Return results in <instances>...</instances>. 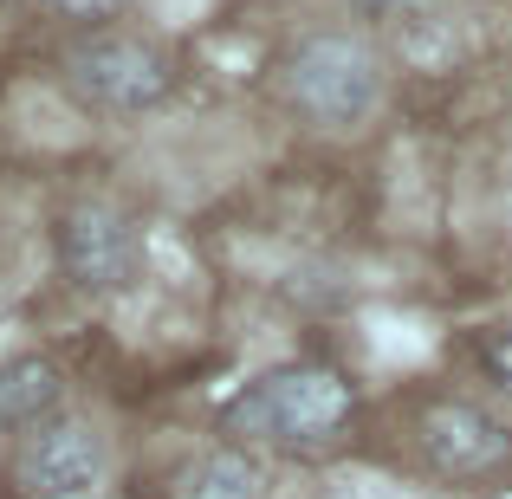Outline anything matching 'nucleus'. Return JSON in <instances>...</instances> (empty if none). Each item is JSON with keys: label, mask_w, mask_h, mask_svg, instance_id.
Segmentation results:
<instances>
[{"label": "nucleus", "mask_w": 512, "mask_h": 499, "mask_svg": "<svg viewBox=\"0 0 512 499\" xmlns=\"http://www.w3.org/2000/svg\"><path fill=\"white\" fill-rule=\"evenodd\" d=\"M59 78L78 104L104 117H143L169 98L175 85V65L156 39H137V33H85L65 46L59 59Z\"/></svg>", "instance_id": "nucleus-3"}, {"label": "nucleus", "mask_w": 512, "mask_h": 499, "mask_svg": "<svg viewBox=\"0 0 512 499\" xmlns=\"http://www.w3.org/2000/svg\"><path fill=\"white\" fill-rule=\"evenodd\" d=\"M350 409V383L325 363H279V370H260L234 402H227V435L234 441H260V448H325V441L344 435Z\"/></svg>", "instance_id": "nucleus-1"}, {"label": "nucleus", "mask_w": 512, "mask_h": 499, "mask_svg": "<svg viewBox=\"0 0 512 499\" xmlns=\"http://www.w3.org/2000/svg\"><path fill=\"white\" fill-rule=\"evenodd\" d=\"M59 273L72 279L91 299H111V292H130L143 279V227L130 221L111 201H78V208L59 214Z\"/></svg>", "instance_id": "nucleus-4"}, {"label": "nucleus", "mask_w": 512, "mask_h": 499, "mask_svg": "<svg viewBox=\"0 0 512 499\" xmlns=\"http://www.w3.org/2000/svg\"><path fill=\"white\" fill-rule=\"evenodd\" d=\"M480 363H487V376L512 396V325H500V331H487V344H480Z\"/></svg>", "instance_id": "nucleus-9"}, {"label": "nucleus", "mask_w": 512, "mask_h": 499, "mask_svg": "<svg viewBox=\"0 0 512 499\" xmlns=\"http://www.w3.org/2000/svg\"><path fill=\"white\" fill-rule=\"evenodd\" d=\"M65 396V376L52 357H13L0 363V428H39L52 422Z\"/></svg>", "instance_id": "nucleus-8"}, {"label": "nucleus", "mask_w": 512, "mask_h": 499, "mask_svg": "<svg viewBox=\"0 0 512 499\" xmlns=\"http://www.w3.org/2000/svg\"><path fill=\"white\" fill-rule=\"evenodd\" d=\"M169 499H266V467L247 448H208L175 467Z\"/></svg>", "instance_id": "nucleus-7"}, {"label": "nucleus", "mask_w": 512, "mask_h": 499, "mask_svg": "<svg viewBox=\"0 0 512 499\" xmlns=\"http://www.w3.org/2000/svg\"><path fill=\"white\" fill-rule=\"evenodd\" d=\"M292 111L325 130H350L383 104V52L363 33H312L279 65Z\"/></svg>", "instance_id": "nucleus-2"}, {"label": "nucleus", "mask_w": 512, "mask_h": 499, "mask_svg": "<svg viewBox=\"0 0 512 499\" xmlns=\"http://www.w3.org/2000/svg\"><path fill=\"white\" fill-rule=\"evenodd\" d=\"M415 435H422L428 467H435V474H454V480L493 474L500 461H512V435L480 402H435V409L415 422Z\"/></svg>", "instance_id": "nucleus-6"}, {"label": "nucleus", "mask_w": 512, "mask_h": 499, "mask_svg": "<svg viewBox=\"0 0 512 499\" xmlns=\"http://www.w3.org/2000/svg\"><path fill=\"white\" fill-rule=\"evenodd\" d=\"M325 499H402V493H389V487H357V480H350V487H331Z\"/></svg>", "instance_id": "nucleus-12"}, {"label": "nucleus", "mask_w": 512, "mask_h": 499, "mask_svg": "<svg viewBox=\"0 0 512 499\" xmlns=\"http://www.w3.org/2000/svg\"><path fill=\"white\" fill-rule=\"evenodd\" d=\"M52 13H65V20H111V13H124L130 0H46Z\"/></svg>", "instance_id": "nucleus-11"}, {"label": "nucleus", "mask_w": 512, "mask_h": 499, "mask_svg": "<svg viewBox=\"0 0 512 499\" xmlns=\"http://www.w3.org/2000/svg\"><path fill=\"white\" fill-rule=\"evenodd\" d=\"M350 7H357L363 20L396 26V20H422V13H428V0H350Z\"/></svg>", "instance_id": "nucleus-10"}, {"label": "nucleus", "mask_w": 512, "mask_h": 499, "mask_svg": "<svg viewBox=\"0 0 512 499\" xmlns=\"http://www.w3.org/2000/svg\"><path fill=\"white\" fill-rule=\"evenodd\" d=\"M111 480V448L91 422L78 415H52V422L26 428L20 454H13V487L26 499H98Z\"/></svg>", "instance_id": "nucleus-5"}]
</instances>
